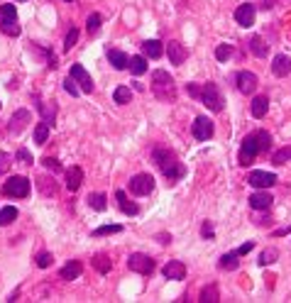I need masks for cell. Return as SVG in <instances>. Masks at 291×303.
Instances as JSON below:
<instances>
[{
  "instance_id": "6da1fadb",
  "label": "cell",
  "mask_w": 291,
  "mask_h": 303,
  "mask_svg": "<svg viewBox=\"0 0 291 303\" xmlns=\"http://www.w3.org/2000/svg\"><path fill=\"white\" fill-rule=\"evenodd\" d=\"M152 159L157 161V167L162 169V174L169 179V183H176L179 179L186 176V167L179 161L176 152H171V149H154Z\"/></svg>"
},
{
  "instance_id": "7a4b0ae2",
  "label": "cell",
  "mask_w": 291,
  "mask_h": 303,
  "mask_svg": "<svg viewBox=\"0 0 291 303\" xmlns=\"http://www.w3.org/2000/svg\"><path fill=\"white\" fill-rule=\"evenodd\" d=\"M152 93H154L162 103L176 101V83H174V79L169 76L167 71L157 68V71L152 74Z\"/></svg>"
},
{
  "instance_id": "3957f363",
  "label": "cell",
  "mask_w": 291,
  "mask_h": 303,
  "mask_svg": "<svg viewBox=\"0 0 291 303\" xmlns=\"http://www.w3.org/2000/svg\"><path fill=\"white\" fill-rule=\"evenodd\" d=\"M259 152H262V147H259V130H257V132H252V135H247L245 139H242V147H240L237 159H240L242 167H247V164L255 161V157H257Z\"/></svg>"
},
{
  "instance_id": "277c9868",
  "label": "cell",
  "mask_w": 291,
  "mask_h": 303,
  "mask_svg": "<svg viewBox=\"0 0 291 303\" xmlns=\"http://www.w3.org/2000/svg\"><path fill=\"white\" fill-rule=\"evenodd\" d=\"M198 101H203V105L208 108V110H213V112H220L223 110V96H220V90H218V86L215 83H203L201 86V98Z\"/></svg>"
},
{
  "instance_id": "5b68a950",
  "label": "cell",
  "mask_w": 291,
  "mask_h": 303,
  "mask_svg": "<svg viewBox=\"0 0 291 303\" xmlns=\"http://www.w3.org/2000/svg\"><path fill=\"white\" fill-rule=\"evenodd\" d=\"M3 196H8V198H27L30 196V179H25V176L8 179V183L3 186Z\"/></svg>"
},
{
  "instance_id": "8992f818",
  "label": "cell",
  "mask_w": 291,
  "mask_h": 303,
  "mask_svg": "<svg viewBox=\"0 0 291 303\" xmlns=\"http://www.w3.org/2000/svg\"><path fill=\"white\" fill-rule=\"evenodd\" d=\"M127 269L137 271V274H142V276H149V274L154 271V259L142 254V252H135V254H130V259H127Z\"/></svg>"
},
{
  "instance_id": "52a82bcc",
  "label": "cell",
  "mask_w": 291,
  "mask_h": 303,
  "mask_svg": "<svg viewBox=\"0 0 291 303\" xmlns=\"http://www.w3.org/2000/svg\"><path fill=\"white\" fill-rule=\"evenodd\" d=\"M154 191V179L149 174H137L130 179V193L132 196H149Z\"/></svg>"
},
{
  "instance_id": "ba28073f",
  "label": "cell",
  "mask_w": 291,
  "mask_h": 303,
  "mask_svg": "<svg viewBox=\"0 0 291 303\" xmlns=\"http://www.w3.org/2000/svg\"><path fill=\"white\" fill-rule=\"evenodd\" d=\"M213 130H215V127H213V123H211V120H208L206 115H198V118L193 120V127H191V135L196 137L198 142H208V139L213 137Z\"/></svg>"
},
{
  "instance_id": "9c48e42d",
  "label": "cell",
  "mask_w": 291,
  "mask_h": 303,
  "mask_svg": "<svg viewBox=\"0 0 291 303\" xmlns=\"http://www.w3.org/2000/svg\"><path fill=\"white\" fill-rule=\"evenodd\" d=\"M32 120V115H30V110H17L12 112V118L8 120V132L10 135H20L25 127H27V123Z\"/></svg>"
},
{
  "instance_id": "30bf717a",
  "label": "cell",
  "mask_w": 291,
  "mask_h": 303,
  "mask_svg": "<svg viewBox=\"0 0 291 303\" xmlns=\"http://www.w3.org/2000/svg\"><path fill=\"white\" fill-rule=\"evenodd\" d=\"M247 183L255 186V189H272V186L277 183V176L269 174V171H252V174L247 176Z\"/></svg>"
},
{
  "instance_id": "8fae6325",
  "label": "cell",
  "mask_w": 291,
  "mask_h": 303,
  "mask_svg": "<svg viewBox=\"0 0 291 303\" xmlns=\"http://www.w3.org/2000/svg\"><path fill=\"white\" fill-rule=\"evenodd\" d=\"M69 76H71V79L79 83L83 93H93V79H91L88 74H86V68L81 66V64H74V66H71V74H69Z\"/></svg>"
},
{
  "instance_id": "7c38bea8",
  "label": "cell",
  "mask_w": 291,
  "mask_h": 303,
  "mask_svg": "<svg viewBox=\"0 0 291 303\" xmlns=\"http://www.w3.org/2000/svg\"><path fill=\"white\" fill-rule=\"evenodd\" d=\"M237 90L245 93V96H252L257 90V76L252 71H240L237 74Z\"/></svg>"
},
{
  "instance_id": "4fadbf2b",
  "label": "cell",
  "mask_w": 291,
  "mask_h": 303,
  "mask_svg": "<svg viewBox=\"0 0 291 303\" xmlns=\"http://www.w3.org/2000/svg\"><path fill=\"white\" fill-rule=\"evenodd\" d=\"M162 274H164L167 279H171V281H181L184 276H186V264H184V262H176V259H171V262H167V264L162 267Z\"/></svg>"
},
{
  "instance_id": "5bb4252c",
  "label": "cell",
  "mask_w": 291,
  "mask_h": 303,
  "mask_svg": "<svg viewBox=\"0 0 291 303\" xmlns=\"http://www.w3.org/2000/svg\"><path fill=\"white\" fill-rule=\"evenodd\" d=\"M255 15H257V10H255V5H240L235 10V20L237 25H242V27H252L255 25Z\"/></svg>"
},
{
  "instance_id": "9a60e30c",
  "label": "cell",
  "mask_w": 291,
  "mask_h": 303,
  "mask_svg": "<svg viewBox=\"0 0 291 303\" xmlns=\"http://www.w3.org/2000/svg\"><path fill=\"white\" fill-rule=\"evenodd\" d=\"M247 201H250V208H255V211H269L274 198H272V196L267 193V189H264V191L252 193V196H250Z\"/></svg>"
},
{
  "instance_id": "2e32d148",
  "label": "cell",
  "mask_w": 291,
  "mask_h": 303,
  "mask_svg": "<svg viewBox=\"0 0 291 303\" xmlns=\"http://www.w3.org/2000/svg\"><path fill=\"white\" fill-rule=\"evenodd\" d=\"M167 54H169V64H174V66H181L186 61V49L179 42H169Z\"/></svg>"
},
{
  "instance_id": "e0dca14e",
  "label": "cell",
  "mask_w": 291,
  "mask_h": 303,
  "mask_svg": "<svg viewBox=\"0 0 291 303\" xmlns=\"http://www.w3.org/2000/svg\"><path fill=\"white\" fill-rule=\"evenodd\" d=\"M272 71H274V76H279V79L289 76V71H291V59H289L286 54H277V56H274V61H272Z\"/></svg>"
},
{
  "instance_id": "ac0fdd59",
  "label": "cell",
  "mask_w": 291,
  "mask_h": 303,
  "mask_svg": "<svg viewBox=\"0 0 291 303\" xmlns=\"http://www.w3.org/2000/svg\"><path fill=\"white\" fill-rule=\"evenodd\" d=\"M83 183V169L81 167H71L66 171V189L69 191H79Z\"/></svg>"
},
{
  "instance_id": "d6986e66",
  "label": "cell",
  "mask_w": 291,
  "mask_h": 303,
  "mask_svg": "<svg viewBox=\"0 0 291 303\" xmlns=\"http://www.w3.org/2000/svg\"><path fill=\"white\" fill-rule=\"evenodd\" d=\"M115 201H118V205H120V211H123L125 215H137V213H140L137 203H132V201H130V198H127V193H125V191H115Z\"/></svg>"
},
{
  "instance_id": "ffe728a7",
  "label": "cell",
  "mask_w": 291,
  "mask_h": 303,
  "mask_svg": "<svg viewBox=\"0 0 291 303\" xmlns=\"http://www.w3.org/2000/svg\"><path fill=\"white\" fill-rule=\"evenodd\" d=\"M81 271H83V264H81V262H69L66 267H61L59 276H61V279H66V281H71V279H79Z\"/></svg>"
},
{
  "instance_id": "44dd1931",
  "label": "cell",
  "mask_w": 291,
  "mask_h": 303,
  "mask_svg": "<svg viewBox=\"0 0 291 303\" xmlns=\"http://www.w3.org/2000/svg\"><path fill=\"white\" fill-rule=\"evenodd\" d=\"M108 61H110L113 68H118V71L127 68V54L120 52V49H108Z\"/></svg>"
},
{
  "instance_id": "7402d4cb",
  "label": "cell",
  "mask_w": 291,
  "mask_h": 303,
  "mask_svg": "<svg viewBox=\"0 0 291 303\" xmlns=\"http://www.w3.org/2000/svg\"><path fill=\"white\" fill-rule=\"evenodd\" d=\"M142 52H145V56H149V59H159V56L164 54L159 39H147V42H142Z\"/></svg>"
},
{
  "instance_id": "603a6c76",
  "label": "cell",
  "mask_w": 291,
  "mask_h": 303,
  "mask_svg": "<svg viewBox=\"0 0 291 303\" xmlns=\"http://www.w3.org/2000/svg\"><path fill=\"white\" fill-rule=\"evenodd\" d=\"M34 105H37V110L44 115V123H49V125L54 123V118H56V108H54V105H47L39 96H34Z\"/></svg>"
},
{
  "instance_id": "cb8c5ba5",
  "label": "cell",
  "mask_w": 291,
  "mask_h": 303,
  "mask_svg": "<svg viewBox=\"0 0 291 303\" xmlns=\"http://www.w3.org/2000/svg\"><path fill=\"white\" fill-rule=\"evenodd\" d=\"M250 52L255 56H259V59H264V56L269 54V44H264V39H262L259 34H255V37L250 39Z\"/></svg>"
},
{
  "instance_id": "d4e9b609",
  "label": "cell",
  "mask_w": 291,
  "mask_h": 303,
  "mask_svg": "<svg viewBox=\"0 0 291 303\" xmlns=\"http://www.w3.org/2000/svg\"><path fill=\"white\" fill-rule=\"evenodd\" d=\"M91 264L96 267V271H101V274H108V271L113 269V262H110V257L108 254H96V257L91 259Z\"/></svg>"
},
{
  "instance_id": "484cf974",
  "label": "cell",
  "mask_w": 291,
  "mask_h": 303,
  "mask_svg": "<svg viewBox=\"0 0 291 303\" xmlns=\"http://www.w3.org/2000/svg\"><path fill=\"white\" fill-rule=\"evenodd\" d=\"M267 108H269V98H267V96H257V98L252 101V115H255L257 120L267 115Z\"/></svg>"
},
{
  "instance_id": "4316f807",
  "label": "cell",
  "mask_w": 291,
  "mask_h": 303,
  "mask_svg": "<svg viewBox=\"0 0 291 303\" xmlns=\"http://www.w3.org/2000/svg\"><path fill=\"white\" fill-rule=\"evenodd\" d=\"M198 301L201 303H218L220 301V291H218V286H215V284L206 286V289L201 291V296H198Z\"/></svg>"
},
{
  "instance_id": "83f0119b",
  "label": "cell",
  "mask_w": 291,
  "mask_h": 303,
  "mask_svg": "<svg viewBox=\"0 0 291 303\" xmlns=\"http://www.w3.org/2000/svg\"><path fill=\"white\" fill-rule=\"evenodd\" d=\"M127 66H130L135 76H142L147 71V59L145 56H132V59H127Z\"/></svg>"
},
{
  "instance_id": "f1b7e54d",
  "label": "cell",
  "mask_w": 291,
  "mask_h": 303,
  "mask_svg": "<svg viewBox=\"0 0 291 303\" xmlns=\"http://www.w3.org/2000/svg\"><path fill=\"white\" fill-rule=\"evenodd\" d=\"M240 254L237 252H225L223 257H220V269H228V271H233L237 269V264H240Z\"/></svg>"
},
{
  "instance_id": "f546056e",
  "label": "cell",
  "mask_w": 291,
  "mask_h": 303,
  "mask_svg": "<svg viewBox=\"0 0 291 303\" xmlns=\"http://www.w3.org/2000/svg\"><path fill=\"white\" fill-rule=\"evenodd\" d=\"M105 201H108V196H105V193H91V196H88V205L93 208V211H98V213L108 208V203H105Z\"/></svg>"
},
{
  "instance_id": "4dcf8cb0",
  "label": "cell",
  "mask_w": 291,
  "mask_h": 303,
  "mask_svg": "<svg viewBox=\"0 0 291 303\" xmlns=\"http://www.w3.org/2000/svg\"><path fill=\"white\" fill-rule=\"evenodd\" d=\"M113 98H115V103H118V105H127V103L132 101V90L127 88V86H118V88H115V93H113Z\"/></svg>"
},
{
  "instance_id": "1f68e13d",
  "label": "cell",
  "mask_w": 291,
  "mask_h": 303,
  "mask_svg": "<svg viewBox=\"0 0 291 303\" xmlns=\"http://www.w3.org/2000/svg\"><path fill=\"white\" fill-rule=\"evenodd\" d=\"M0 32L8 34V37H17V34L23 32V27L15 22V20H0Z\"/></svg>"
},
{
  "instance_id": "d6a6232c",
  "label": "cell",
  "mask_w": 291,
  "mask_h": 303,
  "mask_svg": "<svg viewBox=\"0 0 291 303\" xmlns=\"http://www.w3.org/2000/svg\"><path fill=\"white\" fill-rule=\"evenodd\" d=\"M47 137H49V123L42 120V123L34 127V142L37 145H47Z\"/></svg>"
},
{
  "instance_id": "836d02e7",
  "label": "cell",
  "mask_w": 291,
  "mask_h": 303,
  "mask_svg": "<svg viewBox=\"0 0 291 303\" xmlns=\"http://www.w3.org/2000/svg\"><path fill=\"white\" fill-rule=\"evenodd\" d=\"M15 218H17V208H15V205H8V208L0 211V225H3V227H5V225H12Z\"/></svg>"
},
{
  "instance_id": "e575fe53",
  "label": "cell",
  "mask_w": 291,
  "mask_h": 303,
  "mask_svg": "<svg viewBox=\"0 0 291 303\" xmlns=\"http://www.w3.org/2000/svg\"><path fill=\"white\" fill-rule=\"evenodd\" d=\"M279 259V249L277 247H267L264 252H262V257H259V264L262 267H267V264H274Z\"/></svg>"
},
{
  "instance_id": "d590c367",
  "label": "cell",
  "mask_w": 291,
  "mask_h": 303,
  "mask_svg": "<svg viewBox=\"0 0 291 303\" xmlns=\"http://www.w3.org/2000/svg\"><path fill=\"white\" fill-rule=\"evenodd\" d=\"M37 186H39V191L44 193V196H54L56 193V183H54V179H37Z\"/></svg>"
},
{
  "instance_id": "8d00e7d4",
  "label": "cell",
  "mask_w": 291,
  "mask_h": 303,
  "mask_svg": "<svg viewBox=\"0 0 291 303\" xmlns=\"http://www.w3.org/2000/svg\"><path fill=\"white\" fill-rule=\"evenodd\" d=\"M101 15L98 12H93V15H88V20H86V30H88V34H98V30H101Z\"/></svg>"
},
{
  "instance_id": "74e56055",
  "label": "cell",
  "mask_w": 291,
  "mask_h": 303,
  "mask_svg": "<svg viewBox=\"0 0 291 303\" xmlns=\"http://www.w3.org/2000/svg\"><path fill=\"white\" fill-rule=\"evenodd\" d=\"M115 232H123V225H103V227H98V230H93V237L115 235Z\"/></svg>"
},
{
  "instance_id": "f35d334b",
  "label": "cell",
  "mask_w": 291,
  "mask_h": 303,
  "mask_svg": "<svg viewBox=\"0 0 291 303\" xmlns=\"http://www.w3.org/2000/svg\"><path fill=\"white\" fill-rule=\"evenodd\" d=\"M230 54H233V46L230 44H218L215 46V59H218V61H228Z\"/></svg>"
},
{
  "instance_id": "ab89813d",
  "label": "cell",
  "mask_w": 291,
  "mask_h": 303,
  "mask_svg": "<svg viewBox=\"0 0 291 303\" xmlns=\"http://www.w3.org/2000/svg\"><path fill=\"white\" fill-rule=\"evenodd\" d=\"M289 159H291V147H284V149H279V152H274L272 161H274V164H286Z\"/></svg>"
},
{
  "instance_id": "60d3db41",
  "label": "cell",
  "mask_w": 291,
  "mask_h": 303,
  "mask_svg": "<svg viewBox=\"0 0 291 303\" xmlns=\"http://www.w3.org/2000/svg\"><path fill=\"white\" fill-rule=\"evenodd\" d=\"M76 42H79V30H76V27H71L69 34H66V39H64V49L71 52V46H76Z\"/></svg>"
},
{
  "instance_id": "b9f144b4",
  "label": "cell",
  "mask_w": 291,
  "mask_h": 303,
  "mask_svg": "<svg viewBox=\"0 0 291 303\" xmlns=\"http://www.w3.org/2000/svg\"><path fill=\"white\" fill-rule=\"evenodd\" d=\"M0 20H17L15 5H0Z\"/></svg>"
},
{
  "instance_id": "7bdbcfd3",
  "label": "cell",
  "mask_w": 291,
  "mask_h": 303,
  "mask_svg": "<svg viewBox=\"0 0 291 303\" xmlns=\"http://www.w3.org/2000/svg\"><path fill=\"white\" fill-rule=\"evenodd\" d=\"M52 262H54L52 252H39V254H37V267H39V269H47V267H52Z\"/></svg>"
},
{
  "instance_id": "ee69618b",
  "label": "cell",
  "mask_w": 291,
  "mask_h": 303,
  "mask_svg": "<svg viewBox=\"0 0 291 303\" xmlns=\"http://www.w3.org/2000/svg\"><path fill=\"white\" fill-rule=\"evenodd\" d=\"M64 90H66L69 96H74V98H76V96L81 93L79 86H76V81L71 79V76H66V79H64Z\"/></svg>"
},
{
  "instance_id": "f6af8a7d",
  "label": "cell",
  "mask_w": 291,
  "mask_h": 303,
  "mask_svg": "<svg viewBox=\"0 0 291 303\" xmlns=\"http://www.w3.org/2000/svg\"><path fill=\"white\" fill-rule=\"evenodd\" d=\"M42 164H44L49 171H54V174L61 171V164H59V159H54V157H44V159H42Z\"/></svg>"
},
{
  "instance_id": "bcb514c9",
  "label": "cell",
  "mask_w": 291,
  "mask_h": 303,
  "mask_svg": "<svg viewBox=\"0 0 291 303\" xmlns=\"http://www.w3.org/2000/svg\"><path fill=\"white\" fill-rule=\"evenodd\" d=\"M10 164H12V157L8 154V152H0V176L10 169Z\"/></svg>"
},
{
  "instance_id": "7dc6e473",
  "label": "cell",
  "mask_w": 291,
  "mask_h": 303,
  "mask_svg": "<svg viewBox=\"0 0 291 303\" xmlns=\"http://www.w3.org/2000/svg\"><path fill=\"white\" fill-rule=\"evenodd\" d=\"M17 161L25 164V167H30V164H32V154H30L27 149H17Z\"/></svg>"
},
{
  "instance_id": "c3c4849f",
  "label": "cell",
  "mask_w": 291,
  "mask_h": 303,
  "mask_svg": "<svg viewBox=\"0 0 291 303\" xmlns=\"http://www.w3.org/2000/svg\"><path fill=\"white\" fill-rule=\"evenodd\" d=\"M186 90H189L191 98H201V86H198V83H189V86H186Z\"/></svg>"
},
{
  "instance_id": "681fc988",
  "label": "cell",
  "mask_w": 291,
  "mask_h": 303,
  "mask_svg": "<svg viewBox=\"0 0 291 303\" xmlns=\"http://www.w3.org/2000/svg\"><path fill=\"white\" fill-rule=\"evenodd\" d=\"M201 232H203V237H206V240H213V225L211 223H203Z\"/></svg>"
},
{
  "instance_id": "f907efd6",
  "label": "cell",
  "mask_w": 291,
  "mask_h": 303,
  "mask_svg": "<svg viewBox=\"0 0 291 303\" xmlns=\"http://www.w3.org/2000/svg\"><path fill=\"white\" fill-rule=\"evenodd\" d=\"M252 247H255V242H245V245H240V249H235V252L242 257V254H247V252H252Z\"/></svg>"
},
{
  "instance_id": "816d5d0a",
  "label": "cell",
  "mask_w": 291,
  "mask_h": 303,
  "mask_svg": "<svg viewBox=\"0 0 291 303\" xmlns=\"http://www.w3.org/2000/svg\"><path fill=\"white\" fill-rule=\"evenodd\" d=\"M157 240L162 242V245H167V242H171V235H159Z\"/></svg>"
},
{
  "instance_id": "f5cc1de1",
  "label": "cell",
  "mask_w": 291,
  "mask_h": 303,
  "mask_svg": "<svg viewBox=\"0 0 291 303\" xmlns=\"http://www.w3.org/2000/svg\"><path fill=\"white\" fill-rule=\"evenodd\" d=\"M286 232H291V225H289V227H281V230H277L274 235H286Z\"/></svg>"
},
{
  "instance_id": "db71d44e",
  "label": "cell",
  "mask_w": 291,
  "mask_h": 303,
  "mask_svg": "<svg viewBox=\"0 0 291 303\" xmlns=\"http://www.w3.org/2000/svg\"><path fill=\"white\" fill-rule=\"evenodd\" d=\"M66 3H74V0H66Z\"/></svg>"
},
{
  "instance_id": "11a10c76",
  "label": "cell",
  "mask_w": 291,
  "mask_h": 303,
  "mask_svg": "<svg viewBox=\"0 0 291 303\" xmlns=\"http://www.w3.org/2000/svg\"><path fill=\"white\" fill-rule=\"evenodd\" d=\"M0 108H3V103H0Z\"/></svg>"
},
{
  "instance_id": "9f6ffc18",
  "label": "cell",
  "mask_w": 291,
  "mask_h": 303,
  "mask_svg": "<svg viewBox=\"0 0 291 303\" xmlns=\"http://www.w3.org/2000/svg\"><path fill=\"white\" fill-rule=\"evenodd\" d=\"M20 3H25V0H20Z\"/></svg>"
}]
</instances>
